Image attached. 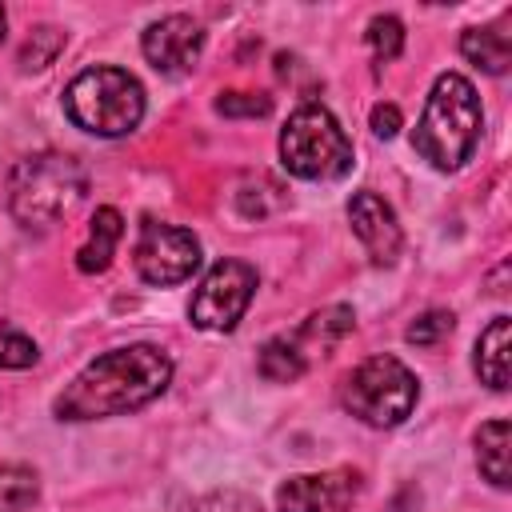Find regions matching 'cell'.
<instances>
[{
	"label": "cell",
	"instance_id": "obj_4",
	"mask_svg": "<svg viewBox=\"0 0 512 512\" xmlns=\"http://www.w3.org/2000/svg\"><path fill=\"white\" fill-rule=\"evenodd\" d=\"M64 112L92 136H124L144 120V88L124 68H84L64 88Z\"/></svg>",
	"mask_w": 512,
	"mask_h": 512
},
{
	"label": "cell",
	"instance_id": "obj_17",
	"mask_svg": "<svg viewBox=\"0 0 512 512\" xmlns=\"http://www.w3.org/2000/svg\"><path fill=\"white\" fill-rule=\"evenodd\" d=\"M40 496L36 472L24 464H0V512H24Z\"/></svg>",
	"mask_w": 512,
	"mask_h": 512
},
{
	"label": "cell",
	"instance_id": "obj_25",
	"mask_svg": "<svg viewBox=\"0 0 512 512\" xmlns=\"http://www.w3.org/2000/svg\"><path fill=\"white\" fill-rule=\"evenodd\" d=\"M372 128H376V136H396L400 132V108L396 104H376L372 108Z\"/></svg>",
	"mask_w": 512,
	"mask_h": 512
},
{
	"label": "cell",
	"instance_id": "obj_1",
	"mask_svg": "<svg viewBox=\"0 0 512 512\" xmlns=\"http://www.w3.org/2000/svg\"><path fill=\"white\" fill-rule=\"evenodd\" d=\"M172 380V360L152 344H132L96 356L60 396L56 416L60 420H100L120 416L132 408H144L156 400Z\"/></svg>",
	"mask_w": 512,
	"mask_h": 512
},
{
	"label": "cell",
	"instance_id": "obj_13",
	"mask_svg": "<svg viewBox=\"0 0 512 512\" xmlns=\"http://www.w3.org/2000/svg\"><path fill=\"white\" fill-rule=\"evenodd\" d=\"M120 236H124V220H120V212H116V208H96L92 228H88V240H84V248L76 252V268H80L84 276L104 272V268L112 264V256H116Z\"/></svg>",
	"mask_w": 512,
	"mask_h": 512
},
{
	"label": "cell",
	"instance_id": "obj_15",
	"mask_svg": "<svg viewBox=\"0 0 512 512\" xmlns=\"http://www.w3.org/2000/svg\"><path fill=\"white\" fill-rule=\"evenodd\" d=\"M508 436H512L508 420H488L476 432V464H480V472H484V480L492 488H508L512 484L508 480Z\"/></svg>",
	"mask_w": 512,
	"mask_h": 512
},
{
	"label": "cell",
	"instance_id": "obj_22",
	"mask_svg": "<svg viewBox=\"0 0 512 512\" xmlns=\"http://www.w3.org/2000/svg\"><path fill=\"white\" fill-rule=\"evenodd\" d=\"M452 332V312H424L416 324H408V344H420V348H428V344H436L440 336H448Z\"/></svg>",
	"mask_w": 512,
	"mask_h": 512
},
{
	"label": "cell",
	"instance_id": "obj_2",
	"mask_svg": "<svg viewBox=\"0 0 512 512\" xmlns=\"http://www.w3.org/2000/svg\"><path fill=\"white\" fill-rule=\"evenodd\" d=\"M480 124H484V112H480L476 88L460 72H444V76H436V84L424 100L420 124L412 132V148L432 168L452 172L472 156Z\"/></svg>",
	"mask_w": 512,
	"mask_h": 512
},
{
	"label": "cell",
	"instance_id": "obj_5",
	"mask_svg": "<svg viewBox=\"0 0 512 512\" xmlns=\"http://www.w3.org/2000/svg\"><path fill=\"white\" fill-rule=\"evenodd\" d=\"M280 160L300 180H340L352 168V144L324 104H300L280 132Z\"/></svg>",
	"mask_w": 512,
	"mask_h": 512
},
{
	"label": "cell",
	"instance_id": "obj_6",
	"mask_svg": "<svg viewBox=\"0 0 512 512\" xmlns=\"http://www.w3.org/2000/svg\"><path fill=\"white\" fill-rule=\"evenodd\" d=\"M416 396H420V384L396 356H368L348 372L340 388L344 408L372 428H396L400 420H408L416 408Z\"/></svg>",
	"mask_w": 512,
	"mask_h": 512
},
{
	"label": "cell",
	"instance_id": "obj_12",
	"mask_svg": "<svg viewBox=\"0 0 512 512\" xmlns=\"http://www.w3.org/2000/svg\"><path fill=\"white\" fill-rule=\"evenodd\" d=\"M508 352H512V320L508 316H496L480 332V340H476V376L492 392H504L508 388Z\"/></svg>",
	"mask_w": 512,
	"mask_h": 512
},
{
	"label": "cell",
	"instance_id": "obj_3",
	"mask_svg": "<svg viewBox=\"0 0 512 512\" xmlns=\"http://www.w3.org/2000/svg\"><path fill=\"white\" fill-rule=\"evenodd\" d=\"M88 192V176L84 168L64 156V152H40L16 164L12 180H8V208L16 216V224L24 228H52L64 216L76 212V204Z\"/></svg>",
	"mask_w": 512,
	"mask_h": 512
},
{
	"label": "cell",
	"instance_id": "obj_16",
	"mask_svg": "<svg viewBox=\"0 0 512 512\" xmlns=\"http://www.w3.org/2000/svg\"><path fill=\"white\" fill-rule=\"evenodd\" d=\"M308 368V352L292 340V336H276L260 348V376L264 380H276V384H292L300 380Z\"/></svg>",
	"mask_w": 512,
	"mask_h": 512
},
{
	"label": "cell",
	"instance_id": "obj_19",
	"mask_svg": "<svg viewBox=\"0 0 512 512\" xmlns=\"http://www.w3.org/2000/svg\"><path fill=\"white\" fill-rule=\"evenodd\" d=\"M368 48H372V56H376V64H388V60H396L400 56V48H404V24L396 20V16H376L372 24H368Z\"/></svg>",
	"mask_w": 512,
	"mask_h": 512
},
{
	"label": "cell",
	"instance_id": "obj_11",
	"mask_svg": "<svg viewBox=\"0 0 512 512\" xmlns=\"http://www.w3.org/2000/svg\"><path fill=\"white\" fill-rule=\"evenodd\" d=\"M348 224L372 264H396V256L404 248V232L396 224V212L376 192H356L348 200Z\"/></svg>",
	"mask_w": 512,
	"mask_h": 512
},
{
	"label": "cell",
	"instance_id": "obj_9",
	"mask_svg": "<svg viewBox=\"0 0 512 512\" xmlns=\"http://www.w3.org/2000/svg\"><path fill=\"white\" fill-rule=\"evenodd\" d=\"M356 492H360V472L332 468V472L284 480L276 488V508L280 512H340L356 500Z\"/></svg>",
	"mask_w": 512,
	"mask_h": 512
},
{
	"label": "cell",
	"instance_id": "obj_24",
	"mask_svg": "<svg viewBox=\"0 0 512 512\" xmlns=\"http://www.w3.org/2000/svg\"><path fill=\"white\" fill-rule=\"evenodd\" d=\"M192 512H260V504H256V496H248V492L224 488V492L204 496V500H200Z\"/></svg>",
	"mask_w": 512,
	"mask_h": 512
},
{
	"label": "cell",
	"instance_id": "obj_18",
	"mask_svg": "<svg viewBox=\"0 0 512 512\" xmlns=\"http://www.w3.org/2000/svg\"><path fill=\"white\" fill-rule=\"evenodd\" d=\"M352 332V312L348 308H324V312H316V316H308V324L296 332V340H312L316 348H332L340 336H348Z\"/></svg>",
	"mask_w": 512,
	"mask_h": 512
},
{
	"label": "cell",
	"instance_id": "obj_23",
	"mask_svg": "<svg viewBox=\"0 0 512 512\" xmlns=\"http://www.w3.org/2000/svg\"><path fill=\"white\" fill-rule=\"evenodd\" d=\"M216 112H224V116H268L272 112V100L268 96H256V92H224L216 100Z\"/></svg>",
	"mask_w": 512,
	"mask_h": 512
},
{
	"label": "cell",
	"instance_id": "obj_20",
	"mask_svg": "<svg viewBox=\"0 0 512 512\" xmlns=\"http://www.w3.org/2000/svg\"><path fill=\"white\" fill-rule=\"evenodd\" d=\"M36 344L16 332V328H0V368H32L36 364Z\"/></svg>",
	"mask_w": 512,
	"mask_h": 512
},
{
	"label": "cell",
	"instance_id": "obj_21",
	"mask_svg": "<svg viewBox=\"0 0 512 512\" xmlns=\"http://www.w3.org/2000/svg\"><path fill=\"white\" fill-rule=\"evenodd\" d=\"M64 40H60V32L56 28H36L32 36H28V44H24V52H20V64L24 68H44L52 56H56V48H60Z\"/></svg>",
	"mask_w": 512,
	"mask_h": 512
},
{
	"label": "cell",
	"instance_id": "obj_26",
	"mask_svg": "<svg viewBox=\"0 0 512 512\" xmlns=\"http://www.w3.org/2000/svg\"><path fill=\"white\" fill-rule=\"evenodd\" d=\"M4 28H8V16H4V8H0V40H4Z\"/></svg>",
	"mask_w": 512,
	"mask_h": 512
},
{
	"label": "cell",
	"instance_id": "obj_10",
	"mask_svg": "<svg viewBox=\"0 0 512 512\" xmlns=\"http://www.w3.org/2000/svg\"><path fill=\"white\" fill-rule=\"evenodd\" d=\"M140 48H144V56L156 72L180 76V72L196 68L200 48H204V28L192 16H164V20L144 28Z\"/></svg>",
	"mask_w": 512,
	"mask_h": 512
},
{
	"label": "cell",
	"instance_id": "obj_8",
	"mask_svg": "<svg viewBox=\"0 0 512 512\" xmlns=\"http://www.w3.org/2000/svg\"><path fill=\"white\" fill-rule=\"evenodd\" d=\"M136 272L140 280L168 288L188 280L200 268V240L188 228L176 224H160V220H144L140 224V240H136Z\"/></svg>",
	"mask_w": 512,
	"mask_h": 512
},
{
	"label": "cell",
	"instance_id": "obj_7",
	"mask_svg": "<svg viewBox=\"0 0 512 512\" xmlns=\"http://www.w3.org/2000/svg\"><path fill=\"white\" fill-rule=\"evenodd\" d=\"M256 292V268L244 260H216L192 296V324L204 332H232Z\"/></svg>",
	"mask_w": 512,
	"mask_h": 512
},
{
	"label": "cell",
	"instance_id": "obj_14",
	"mask_svg": "<svg viewBox=\"0 0 512 512\" xmlns=\"http://www.w3.org/2000/svg\"><path fill=\"white\" fill-rule=\"evenodd\" d=\"M460 52H464L476 68H484L488 76H500V72L508 68V60H512V40H508V32H504L500 24H484V28H468V32H464Z\"/></svg>",
	"mask_w": 512,
	"mask_h": 512
}]
</instances>
